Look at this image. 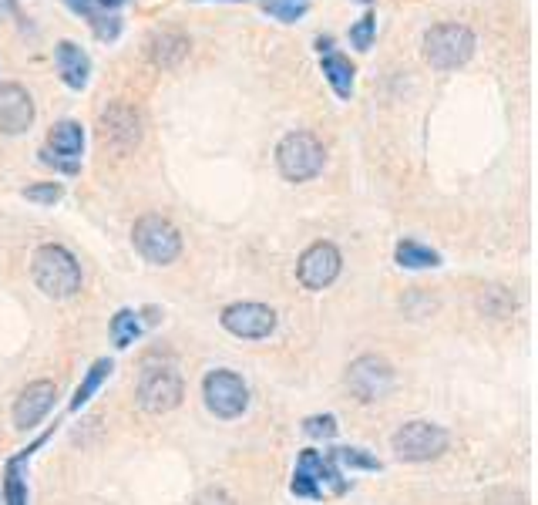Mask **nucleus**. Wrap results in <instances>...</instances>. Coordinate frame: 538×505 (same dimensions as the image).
I'll return each instance as SVG.
<instances>
[{"mask_svg":"<svg viewBox=\"0 0 538 505\" xmlns=\"http://www.w3.org/2000/svg\"><path fill=\"white\" fill-rule=\"evenodd\" d=\"M54 61H58L61 81L74 91H81L91 78V58L85 54V48H78L74 41H61L54 48Z\"/></svg>","mask_w":538,"mask_h":505,"instance_id":"nucleus-17","label":"nucleus"},{"mask_svg":"<svg viewBox=\"0 0 538 505\" xmlns=\"http://www.w3.org/2000/svg\"><path fill=\"white\" fill-rule=\"evenodd\" d=\"M347 391L354 394L360 404H374L384 401L387 394L394 391V367L387 357L380 354H360L357 361H350L347 367Z\"/></svg>","mask_w":538,"mask_h":505,"instance_id":"nucleus-8","label":"nucleus"},{"mask_svg":"<svg viewBox=\"0 0 538 505\" xmlns=\"http://www.w3.org/2000/svg\"><path fill=\"white\" fill-rule=\"evenodd\" d=\"M374 34H377V17L374 14H364L354 27H350V44H354L357 51H370V44H374Z\"/></svg>","mask_w":538,"mask_h":505,"instance_id":"nucleus-25","label":"nucleus"},{"mask_svg":"<svg viewBox=\"0 0 538 505\" xmlns=\"http://www.w3.org/2000/svg\"><path fill=\"white\" fill-rule=\"evenodd\" d=\"M360 4H370V0H360Z\"/></svg>","mask_w":538,"mask_h":505,"instance_id":"nucleus-34","label":"nucleus"},{"mask_svg":"<svg viewBox=\"0 0 538 505\" xmlns=\"http://www.w3.org/2000/svg\"><path fill=\"white\" fill-rule=\"evenodd\" d=\"M202 398H206V408L222 421H233L249 408V388L246 381L239 378L229 367H216V371L206 374L202 381Z\"/></svg>","mask_w":538,"mask_h":505,"instance_id":"nucleus-9","label":"nucleus"},{"mask_svg":"<svg viewBox=\"0 0 538 505\" xmlns=\"http://www.w3.org/2000/svg\"><path fill=\"white\" fill-rule=\"evenodd\" d=\"M111 367H115V364H111L108 357H98V361L91 364V371L85 374V381L78 384V391H74V398H71V411H81L91 398H95V391L101 388V384H105V378L111 374Z\"/></svg>","mask_w":538,"mask_h":505,"instance_id":"nucleus-21","label":"nucleus"},{"mask_svg":"<svg viewBox=\"0 0 538 505\" xmlns=\"http://www.w3.org/2000/svg\"><path fill=\"white\" fill-rule=\"evenodd\" d=\"M54 398H58V384L54 381H31L14 401V428L31 431L37 421L48 418V411L54 408Z\"/></svg>","mask_w":538,"mask_h":505,"instance_id":"nucleus-13","label":"nucleus"},{"mask_svg":"<svg viewBox=\"0 0 538 505\" xmlns=\"http://www.w3.org/2000/svg\"><path fill=\"white\" fill-rule=\"evenodd\" d=\"M327 149L313 132H290L276 145V165L286 182H310L323 172Z\"/></svg>","mask_w":538,"mask_h":505,"instance_id":"nucleus-3","label":"nucleus"},{"mask_svg":"<svg viewBox=\"0 0 538 505\" xmlns=\"http://www.w3.org/2000/svg\"><path fill=\"white\" fill-rule=\"evenodd\" d=\"M219 324L222 330L239 337V341H266L276 330V324H280V317H276V310L266 307V303L246 300V303H229L219 314Z\"/></svg>","mask_w":538,"mask_h":505,"instance_id":"nucleus-10","label":"nucleus"},{"mask_svg":"<svg viewBox=\"0 0 538 505\" xmlns=\"http://www.w3.org/2000/svg\"><path fill=\"white\" fill-rule=\"evenodd\" d=\"M138 337H142V320H138L135 310L122 307L115 317H111V341H115V347H132Z\"/></svg>","mask_w":538,"mask_h":505,"instance_id":"nucleus-22","label":"nucleus"},{"mask_svg":"<svg viewBox=\"0 0 538 505\" xmlns=\"http://www.w3.org/2000/svg\"><path fill=\"white\" fill-rule=\"evenodd\" d=\"M101 139L115 152H128L142 142V115L132 105H108L101 112Z\"/></svg>","mask_w":538,"mask_h":505,"instance_id":"nucleus-12","label":"nucleus"},{"mask_svg":"<svg viewBox=\"0 0 538 505\" xmlns=\"http://www.w3.org/2000/svg\"><path fill=\"white\" fill-rule=\"evenodd\" d=\"M343 270V256L333 243L320 240L313 246H306L300 263H296V277L306 290H327L333 280L340 277Z\"/></svg>","mask_w":538,"mask_h":505,"instance_id":"nucleus-11","label":"nucleus"},{"mask_svg":"<svg viewBox=\"0 0 538 505\" xmlns=\"http://www.w3.org/2000/svg\"><path fill=\"white\" fill-rule=\"evenodd\" d=\"M37 155H41L44 165H51L54 172H64V176H74V172H81V162H68V159H61V155H51L48 149H41Z\"/></svg>","mask_w":538,"mask_h":505,"instance_id":"nucleus-29","label":"nucleus"},{"mask_svg":"<svg viewBox=\"0 0 538 505\" xmlns=\"http://www.w3.org/2000/svg\"><path fill=\"white\" fill-rule=\"evenodd\" d=\"M91 27H95V38L98 41H115L118 34H122V21H118V17H95V21H91Z\"/></svg>","mask_w":538,"mask_h":505,"instance_id":"nucleus-28","label":"nucleus"},{"mask_svg":"<svg viewBox=\"0 0 538 505\" xmlns=\"http://www.w3.org/2000/svg\"><path fill=\"white\" fill-rule=\"evenodd\" d=\"M132 243L135 250L155 266H169L179 260L182 253V233L175 229L172 219H165L159 213H148L138 219L132 229Z\"/></svg>","mask_w":538,"mask_h":505,"instance_id":"nucleus-6","label":"nucleus"},{"mask_svg":"<svg viewBox=\"0 0 538 505\" xmlns=\"http://www.w3.org/2000/svg\"><path fill=\"white\" fill-rule=\"evenodd\" d=\"M0 14H17V4H14V0H0Z\"/></svg>","mask_w":538,"mask_h":505,"instance_id":"nucleus-33","label":"nucleus"},{"mask_svg":"<svg viewBox=\"0 0 538 505\" xmlns=\"http://www.w3.org/2000/svg\"><path fill=\"white\" fill-rule=\"evenodd\" d=\"M394 260L401 263L404 270H428V266H441V253L417 240H401L394 250Z\"/></svg>","mask_w":538,"mask_h":505,"instance_id":"nucleus-20","label":"nucleus"},{"mask_svg":"<svg viewBox=\"0 0 538 505\" xmlns=\"http://www.w3.org/2000/svg\"><path fill=\"white\" fill-rule=\"evenodd\" d=\"M323 489H330L333 495H343V492L350 489V482L343 479V472L337 468V462H333L330 452H317V448H306V452L296 458L290 492L296 495V499L320 502V499H323Z\"/></svg>","mask_w":538,"mask_h":505,"instance_id":"nucleus-2","label":"nucleus"},{"mask_svg":"<svg viewBox=\"0 0 538 505\" xmlns=\"http://www.w3.org/2000/svg\"><path fill=\"white\" fill-rule=\"evenodd\" d=\"M189 38H185L182 31H172V27H165V31H155L152 38L145 41V58L155 64V68H179V64L189 58Z\"/></svg>","mask_w":538,"mask_h":505,"instance_id":"nucleus-15","label":"nucleus"},{"mask_svg":"<svg viewBox=\"0 0 538 505\" xmlns=\"http://www.w3.org/2000/svg\"><path fill=\"white\" fill-rule=\"evenodd\" d=\"M31 273H34L37 290L51 300H68L81 290V263L74 260V253L64 250L61 243L37 246L31 260Z\"/></svg>","mask_w":538,"mask_h":505,"instance_id":"nucleus-1","label":"nucleus"},{"mask_svg":"<svg viewBox=\"0 0 538 505\" xmlns=\"http://www.w3.org/2000/svg\"><path fill=\"white\" fill-rule=\"evenodd\" d=\"M81 149H85V128L78 122L64 118V122L51 128V135H48L51 155H61V159H68V162H81Z\"/></svg>","mask_w":538,"mask_h":505,"instance_id":"nucleus-18","label":"nucleus"},{"mask_svg":"<svg viewBox=\"0 0 538 505\" xmlns=\"http://www.w3.org/2000/svg\"><path fill=\"white\" fill-rule=\"evenodd\" d=\"M451 445V435L444 431L441 425H434V421H407V425H401L394 431L391 438V448L394 455L401 458V462H434V458H441L444 452H448Z\"/></svg>","mask_w":538,"mask_h":505,"instance_id":"nucleus-5","label":"nucleus"},{"mask_svg":"<svg viewBox=\"0 0 538 505\" xmlns=\"http://www.w3.org/2000/svg\"><path fill=\"white\" fill-rule=\"evenodd\" d=\"M64 4H68L74 14L88 17V21H95V17H98V7H95V0H64Z\"/></svg>","mask_w":538,"mask_h":505,"instance_id":"nucleus-31","label":"nucleus"},{"mask_svg":"<svg viewBox=\"0 0 538 505\" xmlns=\"http://www.w3.org/2000/svg\"><path fill=\"white\" fill-rule=\"evenodd\" d=\"M196 505H236V502H233V495H229L226 489H206L196 499Z\"/></svg>","mask_w":538,"mask_h":505,"instance_id":"nucleus-30","label":"nucleus"},{"mask_svg":"<svg viewBox=\"0 0 538 505\" xmlns=\"http://www.w3.org/2000/svg\"><path fill=\"white\" fill-rule=\"evenodd\" d=\"M48 438H51V431L37 435L31 448H24L21 455H14L11 462H7V468H4V489H0V499H4V505H27V475H24V465L31 462V455L44 442H48Z\"/></svg>","mask_w":538,"mask_h":505,"instance_id":"nucleus-16","label":"nucleus"},{"mask_svg":"<svg viewBox=\"0 0 538 505\" xmlns=\"http://www.w3.org/2000/svg\"><path fill=\"white\" fill-rule=\"evenodd\" d=\"M320 68H323V78L330 81V88L337 91V98L347 101L350 95H354V64H350V58H343L340 51H323L320 54Z\"/></svg>","mask_w":538,"mask_h":505,"instance_id":"nucleus-19","label":"nucleus"},{"mask_svg":"<svg viewBox=\"0 0 538 505\" xmlns=\"http://www.w3.org/2000/svg\"><path fill=\"white\" fill-rule=\"evenodd\" d=\"M34 125V98L24 85H0V132L21 135Z\"/></svg>","mask_w":538,"mask_h":505,"instance_id":"nucleus-14","label":"nucleus"},{"mask_svg":"<svg viewBox=\"0 0 538 505\" xmlns=\"http://www.w3.org/2000/svg\"><path fill=\"white\" fill-rule=\"evenodd\" d=\"M475 44V31L468 24H438L424 34V58L431 61V68L451 71L475 54Z\"/></svg>","mask_w":538,"mask_h":505,"instance_id":"nucleus-7","label":"nucleus"},{"mask_svg":"<svg viewBox=\"0 0 538 505\" xmlns=\"http://www.w3.org/2000/svg\"><path fill=\"white\" fill-rule=\"evenodd\" d=\"M263 11L276 21L293 24L306 14V0H263Z\"/></svg>","mask_w":538,"mask_h":505,"instance_id":"nucleus-24","label":"nucleus"},{"mask_svg":"<svg viewBox=\"0 0 538 505\" xmlns=\"http://www.w3.org/2000/svg\"><path fill=\"white\" fill-rule=\"evenodd\" d=\"M337 468H350V472H380V462L367 455L364 448H330Z\"/></svg>","mask_w":538,"mask_h":505,"instance_id":"nucleus-23","label":"nucleus"},{"mask_svg":"<svg viewBox=\"0 0 538 505\" xmlns=\"http://www.w3.org/2000/svg\"><path fill=\"white\" fill-rule=\"evenodd\" d=\"M303 431L310 438H323V442H330V438L340 431L337 415H310V418L303 421Z\"/></svg>","mask_w":538,"mask_h":505,"instance_id":"nucleus-26","label":"nucleus"},{"mask_svg":"<svg viewBox=\"0 0 538 505\" xmlns=\"http://www.w3.org/2000/svg\"><path fill=\"white\" fill-rule=\"evenodd\" d=\"M125 0H95V7H101V11H115V7H122Z\"/></svg>","mask_w":538,"mask_h":505,"instance_id":"nucleus-32","label":"nucleus"},{"mask_svg":"<svg viewBox=\"0 0 538 505\" xmlns=\"http://www.w3.org/2000/svg\"><path fill=\"white\" fill-rule=\"evenodd\" d=\"M138 408L148 415H169L185 398V381L172 364H148L135 388Z\"/></svg>","mask_w":538,"mask_h":505,"instance_id":"nucleus-4","label":"nucleus"},{"mask_svg":"<svg viewBox=\"0 0 538 505\" xmlns=\"http://www.w3.org/2000/svg\"><path fill=\"white\" fill-rule=\"evenodd\" d=\"M61 196H64L61 182H37V186L24 189V199L27 202H41V206H54V202H61Z\"/></svg>","mask_w":538,"mask_h":505,"instance_id":"nucleus-27","label":"nucleus"}]
</instances>
